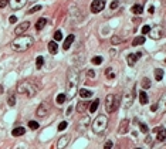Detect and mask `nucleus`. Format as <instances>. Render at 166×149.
Wrapping results in <instances>:
<instances>
[{"label":"nucleus","mask_w":166,"mask_h":149,"mask_svg":"<svg viewBox=\"0 0 166 149\" xmlns=\"http://www.w3.org/2000/svg\"><path fill=\"white\" fill-rule=\"evenodd\" d=\"M78 84H80V71H78V68L71 67L67 71V94H65L67 98L71 100L75 97Z\"/></svg>","instance_id":"1"},{"label":"nucleus","mask_w":166,"mask_h":149,"mask_svg":"<svg viewBox=\"0 0 166 149\" xmlns=\"http://www.w3.org/2000/svg\"><path fill=\"white\" fill-rule=\"evenodd\" d=\"M33 43H34L33 37L23 34V36H19L17 38H14L11 41V48L17 53H23V51H27L33 45Z\"/></svg>","instance_id":"2"},{"label":"nucleus","mask_w":166,"mask_h":149,"mask_svg":"<svg viewBox=\"0 0 166 149\" xmlns=\"http://www.w3.org/2000/svg\"><path fill=\"white\" fill-rule=\"evenodd\" d=\"M37 91H39L37 85L33 81H30V80H24V81L19 82V85H17V92L21 94V95L30 97V98L34 97L37 94Z\"/></svg>","instance_id":"3"},{"label":"nucleus","mask_w":166,"mask_h":149,"mask_svg":"<svg viewBox=\"0 0 166 149\" xmlns=\"http://www.w3.org/2000/svg\"><path fill=\"white\" fill-rule=\"evenodd\" d=\"M107 126H108V119L105 115H98L95 118V121L92 122V131L97 135H102L105 132Z\"/></svg>","instance_id":"4"},{"label":"nucleus","mask_w":166,"mask_h":149,"mask_svg":"<svg viewBox=\"0 0 166 149\" xmlns=\"http://www.w3.org/2000/svg\"><path fill=\"white\" fill-rule=\"evenodd\" d=\"M121 105V98L117 94H108L105 98V110L108 112H115Z\"/></svg>","instance_id":"5"},{"label":"nucleus","mask_w":166,"mask_h":149,"mask_svg":"<svg viewBox=\"0 0 166 149\" xmlns=\"http://www.w3.org/2000/svg\"><path fill=\"white\" fill-rule=\"evenodd\" d=\"M133 95H135V90L133 88L129 90V91H125L124 97L121 98V104H122V107H124L125 110H129L132 107V104H133Z\"/></svg>","instance_id":"6"},{"label":"nucleus","mask_w":166,"mask_h":149,"mask_svg":"<svg viewBox=\"0 0 166 149\" xmlns=\"http://www.w3.org/2000/svg\"><path fill=\"white\" fill-rule=\"evenodd\" d=\"M48 111H50V104L44 101V102H41V104L39 105V108H37L36 114H37V116H40V118H44V116L48 114Z\"/></svg>","instance_id":"7"},{"label":"nucleus","mask_w":166,"mask_h":149,"mask_svg":"<svg viewBox=\"0 0 166 149\" xmlns=\"http://www.w3.org/2000/svg\"><path fill=\"white\" fill-rule=\"evenodd\" d=\"M104 7H105V1L104 0H94L91 3V11L92 13H99V11L104 10Z\"/></svg>","instance_id":"8"},{"label":"nucleus","mask_w":166,"mask_h":149,"mask_svg":"<svg viewBox=\"0 0 166 149\" xmlns=\"http://www.w3.org/2000/svg\"><path fill=\"white\" fill-rule=\"evenodd\" d=\"M29 27H30V21H23V23H20V24L14 29V33L17 34V37H19V36H23L24 31H27Z\"/></svg>","instance_id":"9"},{"label":"nucleus","mask_w":166,"mask_h":149,"mask_svg":"<svg viewBox=\"0 0 166 149\" xmlns=\"http://www.w3.org/2000/svg\"><path fill=\"white\" fill-rule=\"evenodd\" d=\"M149 37L152 38V40H159V38H162L163 37V31H162V29H161V27L151 29V31H149Z\"/></svg>","instance_id":"10"},{"label":"nucleus","mask_w":166,"mask_h":149,"mask_svg":"<svg viewBox=\"0 0 166 149\" xmlns=\"http://www.w3.org/2000/svg\"><path fill=\"white\" fill-rule=\"evenodd\" d=\"M142 55H143V53H142V51H138V53H135V54L128 55V65L133 67V65L136 64V61H138V60H139Z\"/></svg>","instance_id":"11"},{"label":"nucleus","mask_w":166,"mask_h":149,"mask_svg":"<svg viewBox=\"0 0 166 149\" xmlns=\"http://www.w3.org/2000/svg\"><path fill=\"white\" fill-rule=\"evenodd\" d=\"M26 3H27V0H10L9 4H10V7H11L13 10H19V9L24 7Z\"/></svg>","instance_id":"12"},{"label":"nucleus","mask_w":166,"mask_h":149,"mask_svg":"<svg viewBox=\"0 0 166 149\" xmlns=\"http://www.w3.org/2000/svg\"><path fill=\"white\" fill-rule=\"evenodd\" d=\"M128 129H129V121L128 119H122L119 126H118V134L119 135H125L128 132Z\"/></svg>","instance_id":"13"},{"label":"nucleus","mask_w":166,"mask_h":149,"mask_svg":"<svg viewBox=\"0 0 166 149\" xmlns=\"http://www.w3.org/2000/svg\"><path fill=\"white\" fill-rule=\"evenodd\" d=\"M153 134H156V139L159 142H163L166 139V129L165 128H156L153 129Z\"/></svg>","instance_id":"14"},{"label":"nucleus","mask_w":166,"mask_h":149,"mask_svg":"<svg viewBox=\"0 0 166 149\" xmlns=\"http://www.w3.org/2000/svg\"><path fill=\"white\" fill-rule=\"evenodd\" d=\"M87 110H89V101L88 100H83V101H80L77 104V111L80 114H84Z\"/></svg>","instance_id":"15"},{"label":"nucleus","mask_w":166,"mask_h":149,"mask_svg":"<svg viewBox=\"0 0 166 149\" xmlns=\"http://www.w3.org/2000/svg\"><path fill=\"white\" fill-rule=\"evenodd\" d=\"M68 142H70V135H64V136H61V138L58 139V142H57V148L64 149L67 145H68Z\"/></svg>","instance_id":"16"},{"label":"nucleus","mask_w":166,"mask_h":149,"mask_svg":"<svg viewBox=\"0 0 166 149\" xmlns=\"http://www.w3.org/2000/svg\"><path fill=\"white\" fill-rule=\"evenodd\" d=\"M74 40H75L74 34L67 36V38H65V40H64V43H63V50H68V48L71 47V44L74 43Z\"/></svg>","instance_id":"17"},{"label":"nucleus","mask_w":166,"mask_h":149,"mask_svg":"<svg viewBox=\"0 0 166 149\" xmlns=\"http://www.w3.org/2000/svg\"><path fill=\"white\" fill-rule=\"evenodd\" d=\"M139 102H141L142 105H146V104L149 102V98H148V94H146L145 91H141V92H139Z\"/></svg>","instance_id":"18"},{"label":"nucleus","mask_w":166,"mask_h":149,"mask_svg":"<svg viewBox=\"0 0 166 149\" xmlns=\"http://www.w3.org/2000/svg\"><path fill=\"white\" fill-rule=\"evenodd\" d=\"M45 24H47V19H44V17H41V19H39V21L36 23V30H37V31H40V30H43V29L45 27Z\"/></svg>","instance_id":"19"},{"label":"nucleus","mask_w":166,"mask_h":149,"mask_svg":"<svg viewBox=\"0 0 166 149\" xmlns=\"http://www.w3.org/2000/svg\"><path fill=\"white\" fill-rule=\"evenodd\" d=\"M24 134H26V129H24L23 126L14 128V129H13V132H11V135H13V136H23Z\"/></svg>","instance_id":"20"},{"label":"nucleus","mask_w":166,"mask_h":149,"mask_svg":"<svg viewBox=\"0 0 166 149\" xmlns=\"http://www.w3.org/2000/svg\"><path fill=\"white\" fill-rule=\"evenodd\" d=\"M48 51H50L51 54H57V51H58V45H57L55 41H50V43H48Z\"/></svg>","instance_id":"21"},{"label":"nucleus","mask_w":166,"mask_h":149,"mask_svg":"<svg viewBox=\"0 0 166 149\" xmlns=\"http://www.w3.org/2000/svg\"><path fill=\"white\" fill-rule=\"evenodd\" d=\"M80 97H81V98H84V100H87V98L92 97V91L83 88V90H80Z\"/></svg>","instance_id":"22"},{"label":"nucleus","mask_w":166,"mask_h":149,"mask_svg":"<svg viewBox=\"0 0 166 149\" xmlns=\"http://www.w3.org/2000/svg\"><path fill=\"white\" fill-rule=\"evenodd\" d=\"M131 10H132L133 14H142V13H143V7H142L141 4H133Z\"/></svg>","instance_id":"23"},{"label":"nucleus","mask_w":166,"mask_h":149,"mask_svg":"<svg viewBox=\"0 0 166 149\" xmlns=\"http://www.w3.org/2000/svg\"><path fill=\"white\" fill-rule=\"evenodd\" d=\"M141 85H142V88H143V90L151 88V80H149L148 77H143V80L141 81Z\"/></svg>","instance_id":"24"},{"label":"nucleus","mask_w":166,"mask_h":149,"mask_svg":"<svg viewBox=\"0 0 166 149\" xmlns=\"http://www.w3.org/2000/svg\"><path fill=\"white\" fill-rule=\"evenodd\" d=\"M158 105H159V108H161L162 111H166V92L162 95V98L159 100V104H158Z\"/></svg>","instance_id":"25"},{"label":"nucleus","mask_w":166,"mask_h":149,"mask_svg":"<svg viewBox=\"0 0 166 149\" xmlns=\"http://www.w3.org/2000/svg\"><path fill=\"white\" fill-rule=\"evenodd\" d=\"M98 107H99V100H95L91 105H89V112L91 114H94V112H97V110H98Z\"/></svg>","instance_id":"26"},{"label":"nucleus","mask_w":166,"mask_h":149,"mask_svg":"<svg viewBox=\"0 0 166 149\" xmlns=\"http://www.w3.org/2000/svg\"><path fill=\"white\" fill-rule=\"evenodd\" d=\"M7 104H9V107H14V105H16V95H14L13 92L9 95V98H7Z\"/></svg>","instance_id":"27"},{"label":"nucleus","mask_w":166,"mask_h":149,"mask_svg":"<svg viewBox=\"0 0 166 149\" xmlns=\"http://www.w3.org/2000/svg\"><path fill=\"white\" fill-rule=\"evenodd\" d=\"M143 43H145V36H139V37H136L132 41V45H141Z\"/></svg>","instance_id":"28"},{"label":"nucleus","mask_w":166,"mask_h":149,"mask_svg":"<svg viewBox=\"0 0 166 149\" xmlns=\"http://www.w3.org/2000/svg\"><path fill=\"white\" fill-rule=\"evenodd\" d=\"M163 78V70L162 68H156L155 70V80L156 81H161Z\"/></svg>","instance_id":"29"},{"label":"nucleus","mask_w":166,"mask_h":149,"mask_svg":"<svg viewBox=\"0 0 166 149\" xmlns=\"http://www.w3.org/2000/svg\"><path fill=\"white\" fill-rule=\"evenodd\" d=\"M43 65H44V58H43L41 55H39V57L36 58V68H37V70H40Z\"/></svg>","instance_id":"30"},{"label":"nucleus","mask_w":166,"mask_h":149,"mask_svg":"<svg viewBox=\"0 0 166 149\" xmlns=\"http://www.w3.org/2000/svg\"><path fill=\"white\" fill-rule=\"evenodd\" d=\"M105 75H107V78H109V80H112V78H115V73H114V70H112L111 67L105 70Z\"/></svg>","instance_id":"31"},{"label":"nucleus","mask_w":166,"mask_h":149,"mask_svg":"<svg viewBox=\"0 0 166 149\" xmlns=\"http://www.w3.org/2000/svg\"><path fill=\"white\" fill-rule=\"evenodd\" d=\"M64 101H67V95L65 94H58L57 95V104H64Z\"/></svg>","instance_id":"32"},{"label":"nucleus","mask_w":166,"mask_h":149,"mask_svg":"<svg viewBox=\"0 0 166 149\" xmlns=\"http://www.w3.org/2000/svg\"><path fill=\"white\" fill-rule=\"evenodd\" d=\"M91 63H92V64H95V65H99V64L102 63V57H99V55H97V57H92Z\"/></svg>","instance_id":"33"},{"label":"nucleus","mask_w":166,"mask_h":149,"mask_svg":"<svg viewBox=\"0 0 166 149\" xmlns=\"http://www.w3.org/2000/svg\"><path fill=\"white\" fill-rule=\"evenodd\" d=\"M29 128L33 129V131L39 129V122H37V121H30V122H29Z\"/></svg>","instance_id":"34"},{"label":"nucleus","mask_w":166,"mask_h":149,"mask_svg":"<svg viewBox=\"0 0 166 149\" xmlns=\"http://www.w3.org/2000/svg\"><path fill=\"white\" fill-rule=\"evenodd\" d=\"M60 40H63V33L60 30H57L54 33V41H60Z\"/></svg>","instance_id":"35"},{"label":"nucleus","mask_w":166,"mask_h":149,"mask_svg":"<svg viewBox=\"0 0 166 149\" xmlns=\"http://www.w3.org/2000/svg\"><path fill=\"white\" fill-rule=\"evenodd\" d=\"M43 7L41 6H34V7H31L29 11H27V14H33V13H36V11H39V10H41Z\"/></svg>","instance_id":"36"},{"label":"nucleus","mask_w":166,"mask_h":149,"mask_svg":"<svg viewBox=\"0 0 166 149\" xmlns=\"http://www.w3.org/2000/svg\"><path fill=\"white\" fill-rule=\"evenodd\" d=\"M67 126H68V122L63 121V122H60V125H58V131H64V129H67Z\"/></svg>","instance_id":"37"},{"label":"nucleus","mask_w":166,"mask_h":149,"mask_svg":"<svg viewBox=\"0 0 166 149\" xmlns=\"http://www.w3.org/2000/svg\"><path fill=\"white\" fill-rule=\"evenodd\" d=\"M149 31H151V26H143V27H142V36L149 34Z\"/></svg>","instance_id":"38"},{"label":"nucleus","mask_w":166,"mask_h":149,"mask_svg":"<svg viewBox=\"0 0 166 149\" xmlns=\"http://www.w3.org/2000/svg\"><path fill=\"white\" fill-rule=\"evenodd\" d=\"M111 43L117 45V44H119V43H121V38L118 37V36H112V38H111Z\"/></svg>","instance_id":"39"},{"label":"nucleus","mask_w":166,"mask_h":149,"mask_svg":"<svg viewBox=\"0 0 166 149\" xmlns=\"http://www.w3.org/2000/svg\"><path fill=\"white\" fill-rule=\"evenodd\" d=\"M139 128H141V131L143 132V134H146L149 129H148V125L146 124H139Z\"/></svg>","instance_id":"40"},{"label":"nucleus","mask_w":166,"mask_h":149,"mask_svg":"<svg viewBox=\"0 0 166 149\" xmlns=\"http://www.w3.org/2000/svg\"><path fill=\"white\" fill-rule=\"evenodd\" d=\"M118 6H119V0H114V1L111 3V6H109V7H111L112 10H115V9H117Z\"/></svg>","instance_id":"41"},{"label":"nucleus","mask_w":166,"mask_h":149,"mask_svg":"<svg viewBox=\"0 0 166 149\" xmlns=\"http://www.w3.org/2000/svg\"><path fill=\"white\" fill-rule=\"evenodd\" d=\"M9 3H10V0H0V9L6 7V6H7Z\"/></svg>","instance_id":"42"},{"label":"nucleus","mask_w":166,"mask_h":149,"mask_svg":"<svg viewBox=\"0 0 166 149\" xmlns=\"http://www.w3.org/2000/svg\"><path fill=\"white\" fill-rule=\"evenodd\" d=\"M112 145H114V144H112L111 141H107L105 145H104V149H112Z\"/></svg>","instance_id":"43"},{"label":"nucleus","mask_w":166,"mask_h":149,"mask_svg":"<svg viewBox=\"0 0 166 149\" xmlns=\"http://www.w3.org/2000/svg\"><path fill=\"white\" fill-rule=\"evenodd\" d=\"M9 21H10V23H16V21H17V17H16V16H10Z\"/></svg>","instance_id":"44"},{"label":"nucleus","mask_w":166,"mask_h":149,"mask_svg":"<svg viewBox=\"0 0 166 149\" xmlns=\"http://www.w3.org/2000/svg\"><path fill=\"white\" fill-rule=\"evenodd\" d=\"M88 75H89V78H94L95 77V73L92 70H88Z\"/></svg>","instance_id":"45"},{"label":"nucleus","mask_w":166,"mask_h":149,"mask_svg":"<svg viewBox=\"0 0 166 149\" xmlns=\"http://www.w3.org/2000/svg\"><path fill=\"white\" fill-rule=\"evenodd\" d=\"M158 108H159V105H158V104H153V105H152V107H151V110H152V111H153V112L156 111V110H158Z\"/></svg>","instance_id":"46"},{"label":"nucleus","mask_w":166,"mask_h":149,"mask_svg":"<svg viewBox=\"0 0 166 149\" xmlns=\"http://www.w3.org/2000/svg\"><path fill=\"white\" fill-rule=\"evenodd\" d=\"M71 112H73V107H70V108L67 110V115H71Z\"/></svg>","instance_id":"47"},{"label":"nucleus","mask_w":166,"mask_h":149,"mask_svg":"<svg viewBox=\"0 0 166 149\" xmlns=\"http://www.w3.org/2000/svg\"><path fill=\"white\" fill-rule=\"evenodd\" d=\"M153 9H155V7H153V6H151V7H149V13H153Z\"/></svg>","instance_id":"48"},{"label":"nucleus","mask_w":166,"mask_h":149,"mask_svg":"<svg viewBox=\"0 0 166 149\" xmlns=\"http://www.w3.org/2000/svg\"><path fill=\"white\" fill-rule=\"evenodd\" d=\"M3 91H4V90H3V85H0V94H1Z\"/></svg>","instance_id":"49"},{"label":"nucleus","mask_w":166,"mask_h":149,"mask_svg":"<svg viewBox=\"0 0 166 149\" xmlns=\"http://www.w3.org/2000/svg\"><path fill=\"white\" fill-rule=\"evenodd\" d=\"M125 3H132V1H133V0H124Z\"/></svg>","instance_id":"50"},{"label":"nucleus","mask_w":166,"mask_h":149,"mask_svg":"<svg viewBox=\"0 0 166 149\" xmlns=\"http://www.w3.org/2000/svg\"><path fill=\"white\" fill-rule=\"evenodd\" d=\"M135 149H141V148H135Z\"/></svg>","instance_id":"51"},{"label":"nucleus","mask_w":166,"mask_h":149,"mask_svg":"<svg viewBox=\"0 0 166 149\" xmlns=\"http://www.w3.org/2000/svg\"><path fill=\"white\" fill-rule=\"evenodd\" d=\"M165 3H166V0H165Z\"/></svg>","instance_id":"52"},{"label":"nucleus","mask_w":166,"mask_h":149,"mask_svg":"<svg viewBox=\"0 0 166 149\" xmlns=\"http://www.w3.org/2000/svg\"><path fill=\"white\" fill-rule=\"evenodd\" d=\"M165 61H166V60H165Z\"/></svg>","instance_id":"53"}]
</instances>
